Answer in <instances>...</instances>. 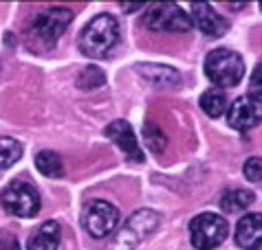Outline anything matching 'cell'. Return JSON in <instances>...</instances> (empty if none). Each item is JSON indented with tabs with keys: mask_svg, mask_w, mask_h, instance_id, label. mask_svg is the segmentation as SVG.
<instances>
[{
	"mask_svg": "<svg viewBox=\"0 0 262 250\" xmlns=\"http://www.w3.org/2000/svg\"><path fill=\"white\" fill-rule=\"evenodd\" d=\"M73 20V11L67 7H51L29 20L25 29V40L31 51H49L62 38Z\"/></svg>",
	"mask_w": 262,
	"mask_h": 250,
	"instance_id": "obj_1",
	"label": "cell"
},
{
	"mask_svg": "<svg viewBox=\"0 0 262 250\" xmlns=\"http://www.w3.org/2000/svg\"><path fill=\"white\" fill-rule=\"evenodd\" d=\"M117 42H119V24L111 13L95 16L84 27V31L79 33V40H77L79 51L86 57H93V60L106 57Z\"/></svg>",
	"mask_w": 262,
	"mask_h": 250,
	"instance_id": "obj_2",
	"label": "cell"
},
{
	"mask_svg": "<svg viewBox=\"0 0 262 250\" xmlns=\"http://www.w3.org/2000/svg\"><path fill=\"white\" fill-rule=\"evenodd\" d=\"M205 75L216 88H234L245 77V62L236 51L214 48L205 57Z\"/></svg>",
	"mask_w": 262,
	"mask_h": 250,
	"instance_id": "obj_3",
	"label": "cell"
},
{
	"mask_svg": "<svg viewBox=\"0 0 262 250\" xmlns=\"http://www.w3.org/2000/svg\"><path fill=\"white\" fill-rule=\"evenodd\" d=\"M229 226L218 213H201L190 222V241L196 250H214L225 241Z\"/></svg>",
	"mask_w": 262,
	"mask_h": 250,
	"instance_id": "obj_4",
	"label": "cell"
},
{
	"mask_svg": "<svg viewBox=\"0 0 262 250\" xmlns=\"http://www.w3.org/2000/svg\"><path fill=\"white\" fill-rule=\"evenodd\" d=\"M159 222H161V217H159L155 211L141 209V211L133 213V215L128 217V222L123 224V229L117 233V237L111 241L108 250H133L145 235H150L157 229Z\"/></svg>",
	"mask_w": 262,
	"mask_h": 250,
	"instance_id": "obj_5",
	"label": "cell"
},
{
	"mask_svg": "<svg viewBox=\"0 0 262 250\" xmlns=\"http://www.w3.org/2000/svg\"><path fill=\"white\" fill-rule=\"evenodd\" d=\"M143 27L150 31H170V33H185L194 27L192 18L181 9L179 5L165 3V5H155L143 13Z\"/></svg>",
	"mask_w": 262,
	"mask_h": 250,
	"instance_id": "obj_6",
	"label": "cell"
},
{
	"mask_svg": "<svg viewBox=\"0 0 262 250\" xmlns=\"http://www.w3.org/2000/svg\"><path fill=\"white\" fill-rule=\"evenodd\" d=\"M0 204L13 217H35L40 213V195L29 182H11L3 193Z\"/></svg>",
	"mask_w": 262,
	"mask_h": 250,
	"instance_id": "obj_7",
	"label": "cell"
},
{
	"mask_svg": "<svg viewBox=\"0 0 262 250\" xmlns=\"http://www.w3.org/2000/svg\"><path fill=\"white\" fill-rule=\"evenodd\" d=\"M119 222V211L106 200H93L82 211V226L84 231L95 239L108 237Z\"/></svg>",
	"mask_w": 262,
	"mask_h": 250,
	"instance_id": "obj_8",
	"label": "cell"
},
{
	"mask_svg": "<svg viewBox=\"0 0 262 250\" xmlns=\"http://www.w3.org/2000/svg\"><path fill=\"white\" fill-rule=\"evenodd\" d=\"M106 136L119 147V149L123 152V156H126L130 163H143L145 156H143V152L139 147V141H137V134L133 132L128 121H123V119L113 121L106 128Z\"/></svg>",
	"mask_w": 262,
	"mask_h": 250,
	"instance_id": "obj_9",
	"label": "cell"
},
{
	"mask_svg": "<svg viewBox=\"0 0 262 250\" xmlns=\"http://www.w3.org/2000/svg\"><path fill=\"white\" fill-rule=\"evenodd\" d=\"M190 18H192V24L199 27L207 38H221V35H225V31L229 29L227 20H225L221 13H216L214 7L207 5V3L192 5V16Z\"/></svg>",
	"mask_w": 262,
	"mask_h": 250,
	"instance_id": "obj_10",
	"label": "cell"
},
{
	"mask_svg": "<svg viewBox=\"0 0 262 250\" xmlns=\"http://www.w3.org/2000/svg\"><path fill=\"white\" fill-rule=\"evenodd\" d=\"M262 121V114H260V108L258 104H253L249 97H238L234 104L229 106V112H227V123L231 125L234 130H251Z\"/></svg>",
	"mask_w": 262,
	"mask_h": 250,
	"instance_id": "obj_11",
	"label": "cell"
},
{
	"mask_svg": "<svg viewBox=\"0 0 262 250\" xmlns=\"http://www.w3.org/2000/svg\"><path fill=\"white\" fill-rule=\"evenodd\" d=\"M236 244L243 250L262 248V213H247L236 226Z\"/></svg>",
	"mask_w": 262,
	"mask_h": 250,
	"instance_id": "obj_12",
	"label": "cell"
},
{
	"mask_svg": "<svg viewBox=\"0 0 262 250\" xmlns=\"http://www.w3.org/2000/svg\"><path fill=\"white\" fill-rule=\"evenodd\" d=\"M62 239V229L60 224L49 219V222L40 224L35 233H31V237L27 239V250H57Z\"/></svg>",
	"mask_w": 262,
	"mask_h": 250,
	"instance_id": "obj_13",
	"label": "cell"
},
{
	"mask_svg": "<svg viewBox=\"0 0 262 250\" xmlns=\"http://www.w3.org/2000/svg\"><path fill=\"white\" fill-rule=\"evenodd\" d=\"M253 200H256L253 191H249V189H231V191H227V193H223L221 209L225 213H229V215H234V213L247 211V207L253 204Z\"/></svg>",
	"mask_w": 262,
	"mask_h": 250,
	"instance_id": "obj_14",
	"label": "cell"
},
{
	"mask_svg": "<svg viewBox=\"0 0 262 250\" xmlns=\"http://www.w3.org/2000/svg\"><path fill=\"white\" fill-rule=\"evenodd\" d=\"M201 108H203V112L209 114L212 119L223 116L225 112H227V108H229L227 94H225L221 88H209V90H205L201 94Z\"/></svg>",
	"mask_w": 262,
	"mask_h": 250,
	"instance_id": "obj_15",
	"label": "cell"
},
{
	"mask_svg": "<svg viewBox=\"0 0 262 250\" xmlns=\"http://www.w3.org/2000/svg\"><path fill=\"white\" fill-rule=\"evenodd\" d=\"M35 167H38V171L42 176H47V178H60L64 173V165H62L60 154H55L51 149H45L35 156Z\"/></svg>",
	"mask_w": 262,
	"mask_h": 250,
	"instance_id": "obj_16",
	"label": "cell"
},
{
	"mask_svg": "<svg viewBox=\"0 0 262 250\" xmlns=\"http://www.w3.org/2000/svg\"><path fill=\"white\" fill-rule=\"evenodd\" d=\"M20 156H23V145L16 138L0 134V169H7L13 163H18Z\"/></svg>",
	"mask_w": 262,
	"mask_h": 250,
	"instance_id": "obj_17",
	"label": "cell"
},
{
	"mask_svg": "<svg viewBox=\"0 0 262 250\" xmlns=\"http://www.w3.org/2000/svg\"><path fill=\"white\" fill-rule=\"evenodd\" d=\"M106 84V72L99 66H86V68L77 75V86L82 90H95Z\"/></svg>",
	"mask_w": 262,
	"mask_h": 250,
	"instance_id": "obj_18",
	"label": "cell"
},
{
	"mask_svg": "<svg viewBox=\"0 0 262 250\" xmlns=\"http://www.w3.org/2000/svg\"><path fill=\"white\" fill-rule=\"evenodd\" d=\"M137 70H139L141 75L148 79V82L157 84V86H170V84H167L165 79H163V75H165V77H179L177 70L167 68V66H157V64H145V66H139Z\"/></svg>",
	"mask_w": 262,
	"mask_h": 250,
	"instance_id": "obj_19",
	"label": "cell"
},
{
	"mask_svg": "<svg viewBox=\"0 0 262 250\" xmlns=\"http://www.w3.org/2000/svg\"><path fill=\"white\" fill-rule=\"evenodd\" d=\"M143 141L145 145L150 147L152 152H163V147H165V136H163V132L159 125H152V123H145V128H143Z\"/></svg>",
	"mask_w": 262,
	"mask_h": 250,
	"instance_id": "obj_20",
	"label": "cell"
},
{
	"mask_svg": "<svg viewBox=\"0 0 262 250\" xmlns=\"http://www.w3.org/2000/svg\"><path fill=\"white\" fill-rule=\"evenodd\" d=\"M247 97H249L253 104H262V64H258L251 72L249 88H247Z\"/></svg>",
	"mask_w": 262,
	"mask_h": 250,
	"instance_id": "obj_21",
	"label": "cell"
},
{
	"mask_svg": "<svg viewBox=\"0 0 262 250\" xmlns=\"http://www.w3.org/2000/svg\"><path fill=\"white\" fill-rule=\"evenodd\" d=\"M247 180L251 182H262V158H249L243 167Z\"/></svg>",
	"mask_w": 262,
	"mask_h": 250,
	"instance_id": "obj_22",
	"label": "cell"
},
{
	"mask_svg": "<svg viewBox=\"0 0 262 250\" xmlns=\"http://www.w3.org/2000/svg\"><path fill=\"white\" fill-rule=\"evenodd\" d=\"M0 250H20L18 239L13 237L11 233H7V231H0Z\"/></svg>",
	"mask_w": 262,
	"mask_h": 250,
	"instance_id": "obj_23",
	"label": "cell"
},
{
	"mask_svg": "<svg viewBox=\"0 0 262 250\" xmlns=\"http://www.w3.org/2000/svg\"><path fill=\"white\" fill-rule=\"evenodd\" d=\"M260 9H262V3H260Z\"/></svg>",
	"mask_w": 262,
	"mask_h": 250,
	"instance_id": "obj_24",
	"label": "cell"
}]
</instances>
